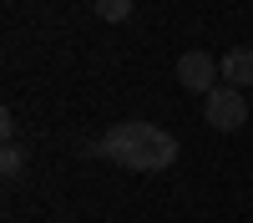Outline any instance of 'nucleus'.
Returning <instances> with one entry per match:
<instances>
[{
  "instance_id": "1",
  "label": "nucleus",
  "mask_w": 253,
  "mask_h": 223,
  "mask_svg": "<svg viewBox=\"0 0 253 223\" xmlns=\"http://www.w3.org/2000/svg\"><path fill=\"white\" fill-rule=\"evenodd\" d=\"M101 157H112L126 173H162L177 162V137L152 127V122H117L101 137Z\"/></svg>"
},
{
  "instance_id": "2",
  "label": "nucleus",
  "mask_w": 253,
  "mask_h": 223,
  "mask_svg": "<svg viewBox=\"0 0 253 223\" xmlns=\"http://www.w3.org/2000/svg\"><path fill=\"white\" fill-rule=\"evenodd\" d=\"M203 117H208V127H218V132H238L243 122H248V96L223 81L218 91L203 96Z\"/></svg>"
},
{
  "instance_id": "3",
  "label": "nucleus",
  "mask_w": 253,
  "mask_h": 223,
  "mask_svg": "<svg viewBox=\"0 0 253 223\" xmlns=\"http://www.w3.org/2000/svg\"><path fill=\"white\" fill-rule=\"evenodd\" d=\"M177 81H182L193 96H208V91L223 87V61L208 56V51H182V56H177Z\"/></svg>"
},
{
  "instance_id": "4",
  "label": "nucleus",
  "mask_w": 253,
  "mask_h": 223,
  "mask_svg": "<svg viewBox=\"0 0 253 223\" xmlns=\"http://www.w3.org/2000/svg\"><path fill=\"white\" fill-rule=\"evenodd\" d=\"M223 81H228V87H253V46H233V51H228L223 56Z\"/></svg>"
},
{
  "instance_id": "5",
  "label": "nucleus",
  "mask_w": 253,
  "mask_h": 223,
  "mask_svg": "<svg viewBox=\"0 0 253 223\" xmlns=\"http://www.w3.org/2000/svg\"><path fill=\"white\" fill-rule=\"evenodd\" d=\"M132 5H137V0H96V15L117 26V20H126V15H132Z\"/></svg>"
},
{
  "instance_id": "6",
  "label": "nucleus",
  "mask_w": 253,
  "mask_h": 223,
  "mask_svg": "<svg viewBox=\"0 0 253 223\" xmlns=\"http://www.w3.org/2000/svg\"><path fill=\"white\" fill-rule=\"evenodd\" d=\"M20 168H26L20 142H5V152H0V173H5V178H20Z\"/></svg>"
},
{
  "instance_id": "7",
  "label": "nucleus",
  "mask_w": 253,
  "mask_h": 223,
  "mask_svg": "<svg viewBox=\"0 0 253 223\" xmlns=\"http://www.w3.org/2000/svg\"><path fill=\"white\" fill-rule=\"evenodd\" d=\"M0 137H5V142H15V137H20V127H15V112H0Z\"/></svg>"
}]
</instances>
